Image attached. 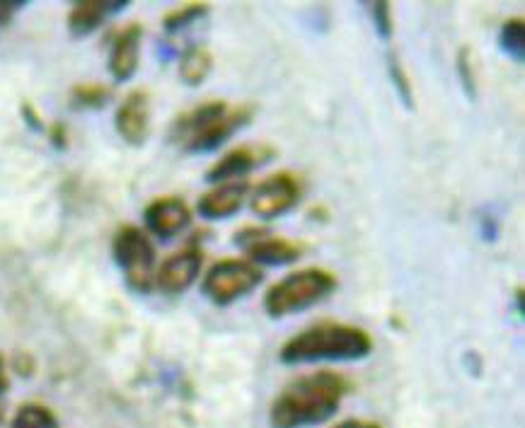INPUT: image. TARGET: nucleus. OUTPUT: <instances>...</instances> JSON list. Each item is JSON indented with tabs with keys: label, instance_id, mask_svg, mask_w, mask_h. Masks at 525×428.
Masks as SVG:
<instances>
[{
	"label": "nucleus",
	"instance_id": "f257e3e1",
	"mask_svg": "<svg viewBox=\"0 0 525 428\" xmlns=\"http://www.w3.org/2000/svg\"><path fill=\"white\" fill-rule=\"evenodd\" d=\"M349 392V380L332 370L303 375L284 387L269 409L271 428H303L327 421Z\"/></svg>",
	"mask_w": 525,
	"mask_h": 428
},
{
	"label": "nucleus",
	"instance_id": "f03ea898",
	"mask_svg": "<svg viewBox=\"0 0 525 428\" xmlns=\"http://www.w3.org/2000/svg\"><path fill=\"white\" fill-rule=\"evenodd\" d=\"M373 351V339L366 329L339 322H322L288 339L279 358L288 366L313 361H359Z\"/></svg>",
	"mask_w": 525,
	"mask_h": 428
},
{
	"label": "nucleus",
	"instance_id": "7ed1b4c3",
	"mask_svg": "<svg viewBox=\"0 0 525 428\" xmlns=\"http://www.w3.org/2000/svg\"><path fill=\"white\" fill-rule=\"evenodd\" d=\"M255 117L252 104L228 107L221 100H211L182 114L172 124V141L180 143L187 153H211L223 146L235 131L247 126Z\"/></svg>",
	"mask_w": 525,
	"mask_h": 428
},
{
	"label": "nucleus",
	"instance_id": "20e7f679",
	"mask_svg": "<svg viewBox=\"0 0 525 428\" xmlns=\"http://www.w3.org/2000/svg\"><path fill=\"white\" fill-rule=\"evenodd\" d=\"M334 291H337V276L327 269L310 266V269L293 271L286 279L274 283L264 296V310L274 320H281V317L308 310L310 305L330 298Z\"/></svg>",
	"mask_w": 525,
	"mask_h": 428
},
{
	"label": "nucleus",
	"instance_id": "39448f33",
	"mask_svg": "<svg viewBox=\"0 0 525 428\" xmlns=\"http://www.w3.org/2000/svg\"><path fill=\"white\" fill-rule=\"evenodd\" d=\"M114 262L124 269L126 281L138 293H148L155 281V247L150 237L136 225H124L112 242Z\"/></svg>",
	"mask_w": 525,
	"mask_h": 428
},
{
	"label": "nucleus",
	"instance_id": "423d86ee",
	"mask_svg": "<svg viewBox=\"0 0 525 428\" xmlns=\"http://www.w3.org/2000/svg\"><path fill=\"white\" fill-rule=\"evenodd\" d=\"M264 281V271L250 259H223L206 271L201 291L216 305H230L250 296Z\"/></svg>",
	"mask_w": 525,
	"mask_h": 428
},
{
	"label": "nucleus",
	"instance_id": "0eeeda50",
	"mask_svg": "<svg viewBox=\"0 0 525 428\" xmlns=\"http://www.w3.org/2000/svg\"><path fill=\"white\" fill-rule=\"evenodd\" d=\"M300 196H303L300 179L293 172H279V175H271L259 184L252 194L250 206L257 218L271 221V218H279L291 211L300 201Z\"/></svg>",
	"mask_w": 525,
	"mask_h": 428
},
{
	"label": "nucleus",
	"instance_id": "6e6552de",
	"mask_svg": "<svg viewBox=\"0 0 525 428\" xmlns=\"http://www.w3.org/2000/svg\"><path fill=\"white\" fill-rule=\"evenodd\" d=\"M235 245H240L247 252L250 262L267 264V266H281L293 264L303 254V247L298 242L286 240V237L271 235L264 228H242L235 233Z\"/></svg>",
	"mask_w": 525,
	"mask_h": 428
},
{
	"label": "nucleus",
	"instance_id": "1a4fd4ad",
	"mask_svg": "<svg viewBox=\"0 0 525 428\" xmlns=\"http://www.w3.org/2000/svg\"><path fill=\"white\" fill-rule=\"evenodd\" d=\"M204 266V252L199 245H189L184 250L170 254L160 269L155 271V286L167 296H180L199 276Z\"/></svg>",
	"mask_w": 525,
	"mask_h": 428
},
{
	"label": "nucleus",
	"instance_id": "9d476101",
	"mask_svg": "<svg viewBox=\"0 0 525 428\" xmlns=\"http://www.w3.org/2000/svg\"><path fill=\"white\" fill-rule=\"evenodd\" d=\"M117 133L129 146H143L150 133V97L146 90H134L124 97L114 114Z\"/></svg>",
	"mask_w": 525,
	"mask_h": 428
},
{
	"label": "nucleus",
	"instance_id": "9b49d317",
	"mask_svg": "<svg viewBox=\"0 0 525 428\" xmlns=\"http://www.w3.org/2000/svg\"><path fill=\"white\" fill-rule=\"evenodd\" d=\"M276 158V148L271 146H240L225 153L216 165L206 172V182L221 184L230 179H242L259 165H267Z\"/></svg>",
	"mask_w": 525,
	"mask_h": 428
},
{
	"label": "nucleus",
	"instance_id": "f8f14e48",
	"mask_svg": "<svg viewBox=\"0 0 525 428\" xmlns=\"http://www.w3.org/2000/svg\"><path fill=\"white\" fill-rule=\"evenodd\" d=\"M143 218H146L150 233L170 240V237L180 235L187 228L189 221H192V211L177 196H160V199L150 201L146 206Z\"/></svg>",
	"mask_w": 525,
	"mask_h": 428
},
{
	"label": "nucleus",
	"instance_id": "ddd939ff",
	"mask_svg": "<svg viewBox=\"0 0 525 428\" xmlns=\"http://www.w3.org/2000/svg\"><path fill=\"white\" fill-rule=\"evenodd\" d=\"M247 192H250V182L247 179H230L213 187L209 194L199 199V213L209 221H223V218L235 216L245 204Z\"/></svg>",
	"mask_w": 525,
	"mask_h": 428
},
{
	"label": "nucleus",
	"instance_id": "4468645a",
	"mask_svg": "<svg viewBox=\"0 0 525 428\" xmlns=\"http://www.w3.org/2000/svg\"><path fill=\"white\" fill-rule=\"evenodd\" d=\"M141 42H143V27L129 25L119 32L114 39L112 54H109V73L117 83H126L134 78L138 71V61H141Z\"/></svg>",
	"mask_w": 525,
	"mask_h": 428
},
{
	"label": "nucleus",
	"instance_id": "2eb2a0df",
	"mask_svg": "<svg viewBox=\"0 0 525 428\" xmlns=\"http://www.w3.org/2000/svg\"><path fill=\"white\" fill-rule=\"evenodd\" d=\"M126 5H129L126 0H80V3H73L71 13H68V30L73 37H88L109 15L121 13Z\"/></svg>",
	"mask_w": 525,
	"mask_h": 428
},
{
	"label": "nucleus",
	"instance_id": "dca6fc26",
	"mask_svg": "<svg viewBox=\"0 0 525 428\" xmlns=\"http://www.w3.org/2000/svg\"><path fill=\"white\" fill-rule=\"evenodd\" d=\"M213 68V56L206 46H189L180 61V78L189 88H199L209 78Z\"/></svg>",
	"mask_w": 525,
	"mask_h": 428
},
{
	"label": "nucleus",
	"instance_id": "f3484780",
	"mask_svg": "<svg viewBox=\"0 0 525 428\" xmlns=\"http://www.w3.org/2000/svg\"><path fill=\"white\" fill-rule=\"evenodd\" d=\"M499 44L506 54L511 56L516 63L525 61V22L523 17H513V20H506L504 27H501L499 34Z\"/></svg>",
	"mask_w": 525,
	"mask_h": 428
},
{
	"label": "nucleus",
	"instance_id": "a211bd4d",
	"mask_svg": "<svg viewBox=\"0 0 525 428\" xmlns=\"http://www.w3.org/2000/svg\"><path fill=\"white\" fill-rule=\"evenodd\" d=\"M112 100V90L102 83H80L71 90V104L75 109H102Z\"/></svg>",
	"mask_w": 525,
	"mask_h": 428
},
{
	"label": "nucleus",
	"instance_id": "6ab92c4d",
	"mask_svg": "<svg viewBox=\"0 0 525 428\" xmlns=\"http://www.w3.org/2000/svg\"><path fill=\"white\" fill-rule=\"evenodd\" d=\"M10 428H56V416L44 404H22Z\"/></svg>",
	"mask_w": 525,
	"mask_h": 428
},
{
	"label": "nucleus",
	"instance_id": "aec40b11",
	"mask_svg": "<svg viewBox=\"0 0 525 428\" xmlns=\"http://www.w3.org/2000/svg\"><path fill=\"white\" fill-rule=\"evenodd\" d=\"M209 15V5L206 3H187L182 8L172 10L163 17V27L165 32H180L184 27L194 25L196 20H204Z\"/></svg>",
	"mask_w": 525,
	"mask_h": 428
},
{
	"label": "nucleus",
	"instance_id": "412c9836",
	"mask_svg": "<svg viewBox=\"0 0 525 428\" xmlns=\"http://www.w3.org/2000/svg\"><path fill=\"white\" fill-rule=\"evenodd\" d=\"M388 71H390L392 85H395L397 95H400V100L405 102V107L412 109L414 107V88H412V83H409V75L405 71V66H402L400 59H397L395 54L388 56Z\"/></svg>",
	"mask_w": 525,
	"mask_h": 428
},
{
	"label": "nucleus",
	"instance_id": "4be33fe9",
	"mask_svg": "<svg viewBox=\"0 0 525 428\" xmlns=\"http://www.w3.org/2000/svg\"><path fill=\"white\" fill-rule=\"evenodd\" d=\"M455 68H458L460 83H463L465 95L470 97V100H475L477 97V78H475V63H472L470 46H463V49L458 51V56H455Z\"/></svg>",
	"mask_w": 525,
	"mask_h": 428
},
{
	"label": "nucleus",
	"instance_id": "5701e85b",
	"mask_svg": "<svg viewBox=\"0 0 525 428\" xmlns=\"http://www.w3.org/2000/svg\"><path fill=\"white\" fill-rule=\"evenodd\" d=\"M373 10V22H375V32L378 37H383L385 42H390L392 34H395V20H392V8L390 3L380 0V3H368Z\"/></svg>",
	"mask_w": 525,
	"mask_h": 428
},
{
	"label": "nucleus",
	"instance_id": "b1692460",
	"mask_svg": "<svg viewBox=\"0 0 525 428\" xmlns=\"http://www.w3.org/2000/svg\"><path fill=\"white\" fill-rule=\"evenodd\" d=\"M25 5H27V0H0V27L8 25L17 10H22Z\"/></svg>",
	"mask_w": 525,
	"mask_h": 428
},
{
	"label": "nucleus",
	"instance_id": "393cba45",
	"mask_svg": "<svg viewBox=\"0 0 525 428\" xmlns=\"http://www.w3.org/2000/svg\"><path fill=\"white\" fill-rule=\"evenodd\" d=\"M49 138H51V143H54L56 148H66L68 146V131H66V126L63 124H54L49 129Z\"/></svg>",
	"mask_w": 525,
	"mask_h": 428
},
{
	"label": "nucleus",
	"instance_id": "a878e982",
	"mask_svg": "<svg viewBox=\"0 0 525 428\" xmlns=\"http://www.w3.org/2000/svg\"><path fill=\"white\" fill-rule=\"evenodd\" d=\"M22 114H25L27 124L34 126V129H42V124H39V121H42V119L37 117V112H34V109H32V104H27V102L22 104Z\"/></svg>",
	"mask_w": 525,
	"mask_h": 428
},
{
	"label": "nucleus",
	"instance_id": "bb28decb",
	"mask_svg": "<svg viewBox=\"0 0 525 428\" xmlns=\"http://www.w3.org/2000/svg\"><path fill=\"white\" fill-rule=\"evenodd\" d=\"M334 428H383L380 424H373V421H359V419H349V421H342L339 426Z\"/></svg>",
	"mask_w": 525,
	"mask_h": 428
},
{
	"label": "nucleus",
	"instance_id": "cd10ccee",
	"mask_svg": "<svg viewBox=\"0 0 525 428\" xmlns=\"http://www.w3.org/2000/svg\"><path fill=\"white\" fill-rule=\"evenodd\" d=\"M10 387V380H8V373H5V363L3 358H0V395H5Z\"/></svg>",
	"mask_w": 525,
	"mask_h": 428
},
{
	"label": "nucleus",
	"instance_id": "c85d7f7f",
	"mask_svg": "<svg viewBox=\"0 0 525 428\" xmlns=\"http://www.w3.org/2000/svg\"><path fill=\"white\" fill-rule=\"evenodd\" d=\"M516 308H518V315H523V288H518L516 291Z\"/></svg>",
	"mask_w": 525,
	"mask_h": 428
}]
</instances>
